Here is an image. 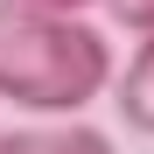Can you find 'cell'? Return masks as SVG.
I'll list each match as a JSON object with an SVG mask.
<instances>
[{
	"mask_svg": "<svg viewBox=\"0 0 154 154\" xmlns=\"http://www.w3.org/2000/svg\"><path fill=\"white\" fill-rule=\"evenodd\" d=\"M112 84V42L98 21L0 0V98L21 112H77Z\"/></svg>",
	"mask_w": 154,
	"mask_h": 154,
	"instance_id": "cell-1",
	"label": "cell"
},
{
	"mask_svg": "<svg viewBox=\"0 0 154 154\" xmlns=\"http://www.w3.org/2000/svg\"><path fill=\"white\" fill-rule=\"evenodd\" d=\"M0 154H112L98 126H14L0 133Z\"/></svg>",
	"mask_w": 154,
	"mask_h": 154,
	"instance_id": "cell-2",
	"label": "cell"
},
{
	"mask_svg": "<svg viewBox=\"0 0 154 154\" xmlns=\"http://www.w3.org/2000/svg\"><path fill=\"white\" fill-rule=\"evenodd\" d=\"M119 119L133 126V133H154V35L126 56L119 70Z\"/></svg>",
	"mask_w": 154,
	"mask_h": 154,
	"instance_id": "cell-3",
	"label": "cell"
},
{
	"mask_svg": "<svg viewBox=\"0 0 154 154\" xmlns=\"http://www.w3.org/2000/svg\"><path fill=\"white\" fill-rule=\"evenodd\" d=\"M105 14L119 21V28H133L140 42L154 35V0H105Z\"/></svg>",
	"mask_w": 154,
	"mask_h": 154,
	"instance_id": "cell-4",
	"label": "cell"
},
{
	"mask_svg": "<svg viewBox=\"0 0 154 154\" xmlns=\"http://www.w3.org/2000/svg\"><path fill=\"white\" fill-rule=\"evenodd\" d=\"M28 7H42V14H84V7H105V0H28Z\"/></svg>",
	"mask_w": 154,
	"mask_h": 154,
	"instance_id": "cell-5",
	"label": "cell"
}]
</instances>
